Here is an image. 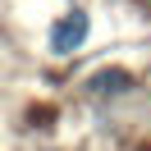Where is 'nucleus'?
<instances>
[{"instance_id": "1", "label": "nucleus", "mask_w": 151, "mask_h": 151, "mask_svg": "<svg viewBox=\"0 0 151 151\" xmlns=\"http://www.w3.org/2000/svg\"><path fill=\"white\" fill-rule=\"evenodd\" d=\"M87 28H92L87 14H83V9H69L64 19L50 28V50H55V55H73V50L87 41Z\"/></svg>"}, {"instance_id": "2", "label": "nucleus", "mask_w": 151, "mask_h": 151, "mask_svg": "<svg viewBox=\"0 0 151 151\" xmlns=\"http://www.w3.org/2000/svg\"><path fill=\"white\" fill-rule=\"evenodd\" d=\"M87 87H92L96 96H119V92H128V87H133V78L124 73V69H101V73L87 78Z\"/></svg>"}]
</instances>
